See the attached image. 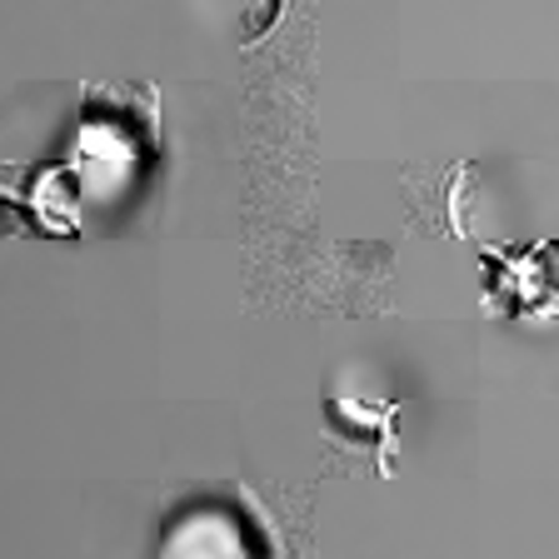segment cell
<instances>
[{
    "instance_id": "obj_2",
    "label": "cell",
    "mask_w": 559,
    "mask_h": 559,
    "mask_svg": "<svg viewBox=\"0 0 559 559\" xmlns=\"http://www.w3.org/2000/svg\"><path fill=\"white\" fill-rule=\"evenodd\" d=\"M465 180L469 165L465 160H415L400 170V190H405V210L419 230L430 235H454L465 240V221H460V205H465Z\"/></svg>"
},
{
    "instance_id": "obj_1",
    "label": "cell",
    "mask_w": 559,
    "mask_h": 559,
    "mask_svg": "<svg viewBox=\"0 0 559 559\" xmlns=\"http://www.w3.org/2000/svg\"><path fill=\"white\" fill-rule=\"evenodd\" d=\"M390 285H395V250L384 240L335 245L320 255L314 300L340 314H390Z\"/></svg>"
},
{
    "instance_id": "obj_3",
    "label": "cell",
    "mask_w": 559,
    "mask_h": 559,
    "mask_svg": "<svg viewBox=\"0 0 559 559\" xmlns=\"http://www.w3.org/2000/svg\"><path fill=\"white\" fill-rule=\"evenodd\" d=\"M340 419L345 425H355V430H374V450H380V460H374V469L380 475H390V454H395V415H400V400H380V405H365V400H340Z\"/></svg>"
}]
</instances>
